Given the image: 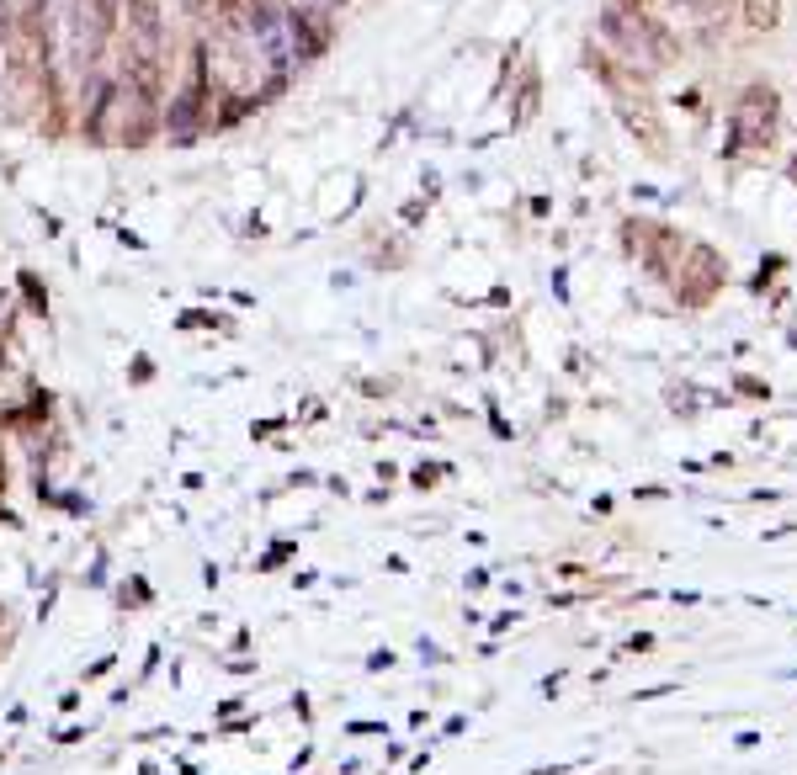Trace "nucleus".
Here are the masks:
<instances>
[{
  "instance_id": "obj_1",
  "label": "nucleus",
  "mask_w": 797,
  "mask_h": 775,
  "mask_svg": "<svg viewBox=\"0 0 797 775\" xmlns=\"http://www.w3.org/2000/svg\"><path fill=\"white\" fill-rule=\"evenodd\" d=\"M760 738H766L760 727H739V733H734V749H739V754H749V749H760Z\"/></svg>"
},
{
  "instance_id": "obj_2",
  "label": "nucleus",
  "mask_w": 797,
  "mask_h": 775,
  "mask_svg": "<svg viewBox=\"0 0 797 775\" xmlns=\"http://www.w3.org/2000/svg\"><path fill=\"white\" fill-rule=\"evenodd\" d=\"M659 695H675V685H648V690H638L633 701H659Z\"/></svg>"
},
{
  "instance_id": "obj_3",
  "label": "nucleus",
  "mask_w": 797,
  "mask_h": 775,
  "mask_svg": "<svg viewBox=\"0 0 797 775\" xmlns=\"http://www.w3.org/2000/svg\"><path fill=\"white\" fill-rule=\"evenodd\" d=\"M648 648H654V637H648V632H638V637H627V654H648Z\"/></svg>"
},
{
  "instance_id": "obj_4",
  "label": "nucleus",
  "mask_w": 797,
  "mask_h": 775,
  "mask_svg": "<svg viewBox=\"0 0 797 775\" xmlns=\"http://www.w3.org/2000/svg\"><path fill=\"white\" fill-rule=\"evenodd\" d=\"M446 738H457V733H468V717H446V727H442Z\"/></svg>"
},
{
  "instance_id": "obj_5",
  "label": "nucleus",
  "mask_w": 797,
  "mask_h": 775,
  "mask_svg": "<svg viewBox=\"0 0 797 775\" xmlns=\"http://www.w3.org/2000/svg\"><path fill=\"white\" fill-rule=\"evenodd\" d=\"M766 775H771V770H766Z\"/></svg>"
}]
</instances>
